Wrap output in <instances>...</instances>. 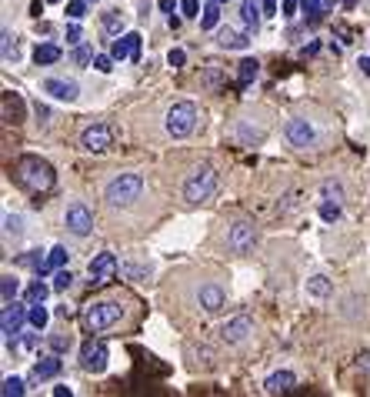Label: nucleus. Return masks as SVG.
<instances>
[{
	"label": "nucleus",
	"mask_w": 370,
	"mask_h": 397,
	"mask_svg": "<svg viewBox=\"0 0 370 397\" xmlns=\"http://www.w3.org/2000/svg\"><path fill=\"white\" fill-rule=\"evenodd\" d=\"M13 180H17V187H23L27 194H47V190L54 187L57 174L44 157L23 154L21 161L13 164Z\"/></svg>",
	"instance_id": "f257e3e1"
},
{
	"label": "nucleus",
	"mask_w": 370,
	"mask_h": 397,
	"mask_svg": "<svg viewBox=\"0 0 370 397\" xmlns=\"http://www.w3.org/2000/svg\"><path fill=\"white\" fill-rule=\"evenodd\" d=\"M143 194V177L141 174H120L114 177L104 190V200H107L110 207H131L137 204Z\"/></svg>",
	"instance_id": "f03ea898"
},
{
	"label": "nucleus",
	"mask_w": 370,
	"mask_h": 397,
	"mask_svg": "<svg viewBox=\"0 0 370 397\" xmlns=\"http://www.w3.org/2000/svg\"><path fill=\"white\" fill-rule=\"evenodd\" d=\"M217 184H220L217 170L210 164H200L194 174L184 180V200L187 204H204V200H210L217 194Z\"/></svg>",
	"instance_id": "7ed1b4c3"
},
{
	"label": "nucleus",
	"mask_w": 370,
	"mask_h": 397,
	"mask_svg": "<svg viewBox=\"0 0 370 397\" xmlns=\"http://www.w3.org/2000/svg\"><path fill=\"white\" fill-rule=\"evenodd\" d=\"M197 121H200L197 104H190V100H180V104H174V107L167 111V117H163V127H167V134H170L174 141H184V137H190V134L197 131Z\"/></svg>",
	"instance_id": "20e7f679"
},
{
	"label": "nucleus",
	"mask_w": 370,
	"mask_h": 397,
	"mask_svg": "<svg viewBox=\"0 0 370 397\" xmlns=\"http://www.w3.org/2000/svg\"><path fill=\"white\" fill-rule=\"evenodd\" d=\"M117 320H120V304H114V300H97V304H90V308L80 310V327L87 334L107 331Z\"/></svg>",
	"instance_id": "39448f33"
},
{
	"label": "nucleus",
	"mask_w": 370,
	"mask_h": 397,
	"mask_svg": "<svg viewBox=\"0 0 370 397\" xmlns=\"http://www.w3.org/2000/svg\"><path fill=\"white\" fill-rule=\"evenodd\" d=\"M27 314H31V308H21V304H4V314H0V331H4V337L7 341H17V334H21L23 324H31L27 320Z\"/></svg>",
	"instance_id": "423d86ee"
},
{
	"label": "nucleus",
	"mask_w": 370,
	"mask_h": 397,
	"mask_svg": "<svg viewBox=\"0 0 370 397\" xmlns=\"http://www.w3.org/2000/svg\"><path fill=\"white\" fill-rule=\"evenodd\" d=\"M107 357H110V351L104 341H94V337H90V341L80 347V367H84L87 374H100V371L107 367Z\"/></svg>",
	"instance_id": "0eeeda50"
},
{
	"label": "nucleus",
	"mask_w": 370,
	"mask_h": 397,
	"mask_svg": "<svg viewBox=\"0 0 370 397\" xmlns=\"http://www.w3.org/2000/svg\"><path fill=\"white\" fill-rule=\"evenodd\" d=\"M64 224L74 237H87V234L94 231V214H90L87 204H70L64 214Z\"/></svg>",
	"instance_id": "6e6552de"
},
{
	"label": "nucleus",
	"mask_w": 370,
	"mask_h": 397,
	"mask_svg": "<svg viewBox=\"0 0 370 397\" xmlns=\"http://www.w3.org/2000/svg\"><path fill=\"white\" fill-rule=\"evenodd\" d=\"M110 143H114V131H110L107 124H94V127H87V131L80 134V147L87 154H104Z\"/></svg>",
	"instance_id": "1a4fd4ad"
},
{
	"label": "nucleus",
	"mask_w": 370,
	"mask_h": 397,
	"mask_svg": "<svg viewBox=\"0 0 370 397\" xmlns=\"http://www.w3.org/2000/svg\"><path fill=\"white\" fill-rule=\"evenodd\" d=\"M254 241H257V231H254V224H247V221L234 224L230 234H227V244H230L234 254H247V251H254Z\"/></svg>",
	"instance_id": "9d476101"
},
{
	"label": "nucleus",
	"mask_w": 370,
	"mask_h": 397,
	"mask_svg": "<svg viewBox=\"0 0 370 397\" xmlns=\"http://www.w3.org/2000/svg\"><path fill=\"white\" fill-rule=\"evenodd\" d=\"M287 141L294 143V147H314L317 143V131H314V124L304 121V117H294V121L287 124Z\"/></svg>",
	"instance_id": "9b49d317"
},
{
	"label": "nucleus",
	"mask_w": 370,
	"mask_h": 397,
	"mask_svg": "<svg viewBox=\"0 0 370 397\" xmlns=\"http://www.w3.org/2000/svg\"><path fill=\"white\" fill-rule=\"evenodd\" d=\"M110 54H114V60H141V33L131 31L124 37H117L114 47H110Z\"/></svg>",
	"instance_id": "f8f14e48"
},
{
	"label": "nucleus",
	"mask_w": 370,
	"mask_h": 397,
	"mask_svg": "<svg viewBox=\"0 0 370 397\" xmlns=\"http://www.w3.org/2000/svg\"><path fill=\"white\" fill-rule=\"evenodd\" d=\"M87 274L94 284H110L114 281V274H117V257L114 254H97L94 261H90Z\"/></svg>",
	"instance_id": "ddd939ff"
},
{
	"label": "nucleus",
	"mask_w": 370,
	"mask_h": 397,
	"mask_svg": "<svg viewBox=\"0 0 370 397\" xmlns=\"http://www.w3.org/2000/svg\"><path fill=\"white\" fill-rule=\"evenodd\" d=\"M251 334V317H234L220 327V341L224 344H244Z\"/></svg>",
	"instance_id": "4468645a"
},
{
	"label": "nucleus",
	"mask_w": 370,
	"mask_h": 397,
	"mask_svg": "<svg viewBox=\"0 0 370 397\" xmlns=\"http://www.w3.org/2000/svg\"><path fill=\"white\" fill-rule=\"evenodd\" d=\"M224 300H227V294H224V287L220 284H204L200 287V294H197V304L207 310V314H217V310L224 308Z\"/></svg>",
	"instance_id": "2eb2a0df"
},
{
	"label": "nucleus",
	"mask_w": 370,
	"mask_h": 397,
	"mask_svg": "<svg viewBox=\"0 0 370 397\" xmlns=\"http://www.w3.org/2000/svg\"><path fill=\"white\" fill-rule=\"evenodd\" d=\"M44 94H50L54 100H64V104H74L77 94H80V87H77L74 80H57V77H50V80H44Z\"/></svg>",
	"instance_id": "dca6fc26"
},
{
	"label": "nucleus",
	"mask_w": 370,
	"mask_h": 397,
	"mask_svg": "<svg viewBox=\"0 0 370 397\" xmlns=\"http://www.w3.org/2000/svg\"><path fill=\"white\" fill-rule=\"evenodd\" d=\"M297 387V377L290 371H277L263 381V394H287V391H294Z\"/></svg>",
	"instance_id": "f3484780"
},
{
	"label": "nucleus",
	"mask_w": 370,
	"mask_h": 397,
	"mask_svg": "<svg viewBox=\"0 0 370 397\" xmlns=\"http://www.w3.org/2000/svg\"><path fill=\"white\" fill-rule=\"evenodd\" d=\"M0 104H4V121H7V124H21L23 121V100H21V94L4 90Z\"/></svg>",
	"instance_id": "a211bd4d"
},
{
	"label": "nucleus",
	"mask_w": 370,
	"mask_h": 397,
	"mask_svg": "<svg viewBox=\"0 0 370 397\" xmlns=\"http://www.w3.org/2000/svg\"><path fill=\"white\" fill-rule=\"evenodd\" d=\"M60 374V357L57 354H50V357H44V361H37L31 371V381H50V377Z\"/></svg>",
	"instance_id": "6ab92c4d"
},
{
	"label": "nucleus",
	"mask_w": 370,
	"mask_h": 397,
	"mask_svg": "<svg viewBox=\"0 0 370 397\" xmlns=\"http://www.w3.org/2000/svg\"><path fill=\"white\" fill-rule=\"evenodd\" d=\"M261 4H257V0H244V4H240V21H244V27H247V31H257V23H261Z\"/></svg>",
	"instance_id": "aec40b11"
},
{
	"label": "nucleus",
	"mask_w": 370,
	"mask_h": 397,
	"mask_svg": "<svg viewBox=\"0 0 370 397\" xmlns=\"http://www.w3.org/2000/svg\"><path fill=\"white\" fill-rule=\"evenodd\" d=\"M217 44L224 47V50H244V47H247V37H244V33H237V31H230V27H220Z\"/></svg>",
	"instance_id": "412c9836"
},
{
	"label": "nucleus",
	"mask_w": 370,
	"mask_h": 397,
	"mask_svg": "<svg viewBox=\"0 0 370 397\" xmlns=\"http://www.w3.org/2000/svg\"><path fill=\"white\" fill-rule=\"evenodd\" d=\"M257 74H261V64H257L254 57H244V60L237 64V84H240V87H247Z\"/></svg>",
	"instance_id": "4be33fe9"
},
{
	"label": "nucleus",
	"mask_w": 370,
	"mask_h": 397,
	"mask_svg": "<svg viewBox=\"0 0 370 397\" xmlns=\"http://www.w3.org/2000/svg\"><path fill=\"white\" fill-rule=\"evenodd\" d=\"M33 60H37V67L57 64V60H60V47H57V44H37V50H33Z\"/></svg>",
	"instance_id": "5701e85b"
},
{
	"label": "nucleus",
	"mask_w": 370,
	"mask_h": 397,
	"mask_svg": "<svg viewBox=\"0 0 370 397\" xmlns=\"http://www.w3.org/2000/svg\"><path fill=\"white\" fill-rule=\"evenodd\" d=\"M67 247H50V254L44 257V267H40V274H47V271H57V267L67 264Z\"/></svg>",
	"instance_id": "b1692460"
},
{
	"label": "nucleus",
	"mask_w": 370,
	"mask_h": 397,
	"mask_svg": "<svg viewBox=\"0 0 370 397\" xmlns=\"http://www.w3.org/2000/svg\"><path fill=\"white\" fill-rule=\"evenodd\" d=\"M217 23H220V4L217 0H210L207 7L200 11V27H204V31H214Z\"/></svg>",
	"instance_id": "393cba45"
},
{
	"label": "nucleus",
	"mask_w": 370,
	"mask_h": 397,
	"mask_svg": "<svg viewBox=\"0 0 370 397\" xmlns=\"http://www.w3.org/2000/svg\"><path fill=\"white\" fill-rule=\"evenodd\" d=\"M27 320H31V327L33 331H44L47 327V320H50V314H47L44 304H31V314H27Z\"/></svg>",
	"instance_id": "a878e982"
},
{
	"label": "nucleus",
	"mask_w": 370,
	"mask_h": 397,
	"mask_svg": "<svg viewBox=\"0 0 370 397\" xmlns=\"http://www.w3.org/2000/svg\"><path fill=\"white\" fill-rule=\"evenodd\" d=\"M47 294H50V287H47L44 281H33V284L27 287V294H23V298H27V304H44Z\"/></svg>",
	"instance_id": "bb28decb"
},
{
	"label": "nucleus",
	"mask_w": 370,
	"mask_h": 397,
	"mask_svg": "<svg viewBox=\"0 0 370 397\" xmlns=\"http://www.w3.org/2000/svg\"><path fill=\"white\" fill-rule=\"evenodd\" d=\"M17 290H21V284H17V277H4V281H0V298H4V304H11L13 298H17Z\"/></svg>",
	"instance_id": "cd10ccee"
},
{
	"label": "nucleus",
	"mask_w": 370,
	"mask_h": 397,
	"mask_svg": "<svg viewBox=\"0 0 370 397\" xmlns=\"http://www.w3.org/2000/svg\"><path fill=\"white\" fill-rule=\"evenodd\" d=\"M4 234H7V237H21L23 234V217L21 214H7V217H4Z\"/></svg>",
	"instance_id": "c85d7f7f"
},
{
	"label": "nucleus",
	"mask_w": 370,
	"mask_h": 397,
	"mask_svg": "<svg viewBox=\"0 0 370 397\" xmlns=\"http://www.w3.org/2000/svg\"><path fill=\"white\" fill-rule=\"evenodd\" d=\"M307 290H310L314 298H327V294H330V281L317 274V277H310V281H307Z\"/></svg>",
	"instance_id": "c756f323"
},
{
	"label": "nucleus",
	"mask_w": 370,
	"mask_h": 397,
	"mask_svg": "<svg viewBox=\"0 0 370 397\" xmlns=\"http://www.w3.org/2000/svg\"><path fill=\"white\" fill-rule=\"evenodd\" d=\"M27 387H23L21 377H4V397H21Z\"/></svg>",
	"instance_id": "7c9ffc66"
},
{
	"label": "nucleus",
	"mask_w": 370,
	"mask_h": 397,
	"mask_svg": "<svg viewBox=\"0 0 370 397\" xmlns=\"http://www.w3.org/2000/svg\"><path fill=\"white\" fill-rule=\"evenodd\" d=\"M120 27H124V17H120V11H107V13H104V31H107V33H117Z\"/></svg>",
	"instance_id": "2f4dec72"
},
{
	"label": "nucleus",
	"mask_w": 370,
	"mask_h": 397,
	"mask_svg": "<svg viewBox=\"0 0 370 397\" xmlns=\"http://www.w3.org/2000/svg\"><path fill=\"white\" fill-rule=\"evenodd\" d=\"M11 57H17V33L4 27V60H11Z\"/></svg>",
	"instance_id": "473e14b6"
},
{
	"label": "nucleus",
	"mask_w": 370,
	"mask_h": 397,
	"mask_svg": "<svg viewBox=\"0 0 370 397\" xmlns=\"http://www.w3.org/2000/svg\"><path fill=\"white\" fill-rule=\"evenodd\" d=\"M87 13V0H67V17L70 21H80Z\"/></svg>",
	"instance_id": "72a5a7b5"
},
{
	"label": "nucleus",
	"mask_w": 370,
	"mask_h": 397,
	"mask_svg": "<svg viewBox=\"0 0 370 397\" xmlns=\"http://www.w3.org/2000/svg\"><path fill=\"white\" fill-rule=\"evenodd\" d=\"M94 70L97 74H110L114 70V54H94Z\"/></svg>",
	"instance_id": "f704fd0d"
},
{
	"label": "nucleus",
	"mask_w": 370,
	"mask_h": 397,
	"mask_svg": "<svg viewBox=\"0 0 370 397\" xmlns=\"http://www.w3.org/2000/svg\"><path fill=\"white\" fill-rule=\"evenodd\" d=\"M74 64H94V50H90V44H77V50H74Z\"/></svg>",
	"instance_id": "c9c22d12"
},
{
	"label": "nucleus",
	"mask_w": 370,
	"mask_h": 397,
	"mask_svg": "<svg viewBox=\"0 0 370 397\" xmlns=\"http://www.w3.org/2000/svg\"><path fill=\"white\" fill-rule=\"evenodd\" d=\"M70 334H57V337H50V351L54 354H64V351H70Z\"/></svg>",
	"instance_id": "e433bc0d"
},
{
	"label": "nucleus",
	"mask_w": 370,
	"mask_h": 397,
	"mask_svg": "<svg viewBox=\"0 0 370 397\" xmlns=\"http://www.w3.org/2000/svg\"><path fill=\"white\" fill-rule=\"evenodd\" d=\"M320 217H324V221H337V217H340V204H337V200H327L324 207H320Z\"/></svg>",
	"instance_id": "4c0bfd02"
},
{
	"label": "nucleus",
	"mask_w": 370,
	"mask_h": 397,
	"mask_svg": "<svg viewBox=\"0 0 370 397\" xmlns=\"http://www.w3.org/2000/svg\"><path fill=\"white\" fill-rule=\"evenodd\" d=\"M70 284H74V274L70 271H57L54 274V290H67Z\"/></svg>",
	"instance_id": "58836bf2"
},
{
	"label": "nucleus",
	"mask_w": 370,
	"mask_h": 397,
	"mask_svg": "<svg viewBox=\"0 0 370 397\" xmlns=\"http://www.w3.org/2000/svg\"><path fill=\"white\" fill-rule=\"evenodd\" d=\"M300 11H304L310 21H317V17H320V0H300Z\"/></svg>",
	"instance_id": "ea45409f"
},
{
	"label": "nucleus",
	"mask_w": 370,
	"mask_h": 397,
	"mask_svg": "<svg viewBox=\"0 0 370 397\" xmlns=\"http://www.w3.org/2000/svg\"><path fill=\"white\" fill-rule=\"evenodd\" d=\"M180 11L184 17H200V0H180Z\"/></svg>",
	"instance_id": "a19ab883"
},
{
	"label": "nucleus",
	"mask_w": 370,
	"mask_h": 397,
	"mask_svg": "<svg viewBox=\"0 0 370 397\" xmlns=\"http://www.w3.org/2000/svg\"><path fill=\"white\" fill-rule=\"evenodd\" d=\"M184 60H187V54L180 50V47H174V50L167 54V64H170V67H184Z\"/></svg>",
	"instance_id": "79ce46f5"
},
{
	"label": "nucleus",
	"mask_w": 370,
	"mask_h": 397,
	"mask_svg": "<svg viewBox=\"0 0 370 397\" xmlns=\"http://www.w3.org/2000/svg\"><path fill=\"white\" fill-rule=\"evenodd\" d=\"M67 44H80V27H77V23L67 27Z\"/></svg>",
	"instance_id": "37998d69"
},
{
	"label": "nucleus",
	"mask_w": 370,
	"mask_h": 397,
	"mask_svg": "<svg viewBox=\"0 0 370 397\" xmlns=\"http://www.w3.org/2000/svg\"><path fill=\"white\" fill-rule=\"evenodd\" d=\"M281 7H283V17H290V13L300 7V0H281Z\"/></svg>",
	"instance_id": "c03bdc74"
},
{
	"label": "nucleus",
	"mask_w": 370,
	"mask_h": 397,
	"mask_svg": "<svg viewBox=\"0 0 370 397\" xmlns=\"http://www.w3.org/2000/svg\"><path fill=\"white\" fill-rule=\"evenodd\" d=\"M261 7L267 17H273V13H277V0H261Z\"/></svg>",
	"instance_id": "a18cd8bd"
},
{
	"label": "nucleus",
	"mask_w": 370,
	"mask_h": 397,
	"mask_svg": "<svg viewBox=\"0 0 370 397\" xmlns=\"http://www.w3.org/2000/svg\"><path fill=\"white\" fill-rule=\"evenodd\" d=\"M54 394H57V397H70V394H74V391H70V387H67V384H57V387H54Z\"/></svg>",
	"instance_id": "49530a36"
},
{
	"label": "nucleus",
	"mask_w": 370,
	"mask_h": 397,
	"mask_svg": "<svg viewBox=\"0 0 370 397\" xmlns=\"http://www.w3.org/2000/svg\"><path fill=\"white\" fill-rule=\"evenodd\" d=\"M360 70H364V74H367V77H370V57H360Z\"/></svg>",
	"instance_id": "de8ad7c7"
},
{
	"label": "nucleus",
	"mask_w": 370,
	"mask_h": 397,
	"mask_svg": "<svg viewBox=\"0 0 370 397\" xmlns=\"http://www.w3.org/2000/svg\"><path fill=\"white\" fill-rule=\"evenodd\" d=\"M360 364H364V367L370 371V354H364V357H360Z\"/></svg>",
	"instance_id": "09e8293b"
},
{
	"label": "nucleus",
	"mask_w": 370,
	"mask_h": 397,
	"mask_svg": "<svg viewBox=\"0 0 370 397\" xmlns=\"http://www.w3.org/2000/svg\"><path fill=\"white\" fill-rule=\"evenodd\" d=\"M354 4H357V0H344V7H347V11H350V7H354Z\"/></svg>",
	"instance_id": "8fccbe9b"
},
{
	"label": "nucleus",
	"mask_w": 370,
	"mask_h": 397,
	"mask_svg": "<svg viewBox=\"0 0 370 397\" xmlns=\"http://www.w3.org/2000/svg\"><path fill=\"white\" fill-rule=\"evenodd\" d=\"M47 4H60V0H47Z\"/></svg>",
	"instance_id": "3c124183"
},
{
	"label": "nucleus",
	"mask_w": 370,
	"mask_h": 397,
	"mask_svg": "<svg viewBox=\"0 0 370 397\" xmlns=\"http://www.w3.org/2000/svg\"><path fill=\"white\" fill-rule=\"evenodd\" d=\"M87 4H100V0H87Z\"/></svg>",
	"instance_id": "603ef678"
},
{
	"label": "nucleus",
	"mask_w": 370,
	"mask_h": 397,
	"mask_svg": "<svg viewBox=\"0 0 370 397\" xmlns=\"http://www.w3.org/2000/svg\"><path fill=\"white\" fill-rule=\"evenodd\" d=\"M217 4H227V0H217Z\"/></svg>",
	"instance_id": "864d4df0"
}]
</instances>
